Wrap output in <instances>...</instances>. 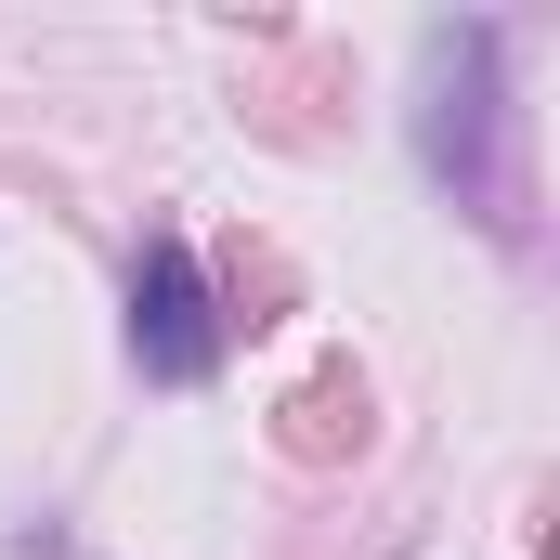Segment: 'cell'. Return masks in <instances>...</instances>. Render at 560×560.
Instances as JSON below:
<instances>
[{
	"mask_svg": "<svg viewBox=\"0 0 560 560\" xmlns=\"http://www.w3.org/2000/svg\"><path fill=\"white\" fill-rule=\"evenodd\" d=\"M131 352H143V378H209L222 365V313H209V275H196L183 235H156L131 275Z\"/></svg>",
	"mask_w": 560,
	"mask_h": 560,
	"instance_id": "cell-1",
	"label": "cell"
}]
</instances>
